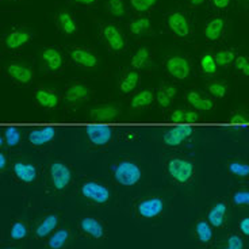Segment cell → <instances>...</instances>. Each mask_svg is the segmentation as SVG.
Instances as JSON below:
<instances>
[{
	"label": "cell",
	"instance_id": "1f68e13d",
	"mask_svg": "<svg viewBox=\"0 0 249 249\" xmlns=\"http://www.w3.org/2000/svg\"><path fill=\"white\" fill-rule=\"evenodd\" d=\"M107 11L115 18H124L127 14V7L124 0H107Z\"/></svg>",
	"mask_w": 249,
	"mask_h": 249
},
{
	"label": "cell",
	"instance_id": "d6986e66",
	"mask_svg": "<svg viewBox=\"0 0 249 249\" xmlns=\"http://www.w3.org/2000/svg\"><path fill=\"white\" fill-rule=\"evenodd\" d=\"M41 57L44 60L46 68L52 71V72H56V71L62 68L64 58H62V54L60 53V50L54 49V48H46L42 52V56Z\"/></svg>",
	"mask_w": 249,
	"mask_h": 249
},
{
	"label": "cell",
	"instance_id": "5b68a950",
	"mask_svg": "<svg viewBox=\"0 0 249 249\" xmlns=\"http://www.w3.org/2000/svg\"><path fill=\"white\" fill-rule=\"evenodd\" d=\"M102 38L112 53H124L126 50V38H124L122 30L117 25L107 23L103 26Z\"/></svg>",
	"mask_w": 249,
	"mask_h": 249
},
{
	"label": "cell",
	"instance_id": "44dd1931",
	"mask_svg": "<svg viewBox=\"0 0 249 249\" xmlns=\"http://www.w3.org/2000/svg\"><path fill=\"white\" fill-rule=\"evenodd\" d=\"M226 212H228V206L224 202H218L209 210L207 214V221L209 224L214 228H221L225 224V218H226Z\"/></svg>",
	"mask_w": 249,
	"mask_h": 249
},
{
	"label": "cell",
	"instance_id": "484cf974",
	"mask_svg": "<svg viewBox=\"0 0 249 249\" xmlns=\"http://www.w3.org/2000/svg\"><path fill=\"white\" fill-rule=\"evenodd\" d=\"M187 102L193 107H195L196 110H199V111H210L214 107V103L212 100L200 96V93L195 92V91H190L187 93Z\"/></svg>",
	"mask_w": 249,
	"mask_h": 249
},
{
	"label": "cell",
	"instance_id": "7c38bea8",
	"mask_svg": "<svg viewBox=\"0 0 249 249\" xmlns=\"http://www.w3.org/2000/svg\"><path fill=\"white\" fill-rule=\"evenodd\" d=\"M31 39V33L26 29H14L3 39L4 48L8 50H18L29 44Z\"/></svg>",
	"mask_w": 249,
	"mask_h": 249
},
{
	"label": "cell",
	"instance_id": "f35d334b",
	"mask_svg": "<svg viewBox=\"0 0 249 249\" xmlns=\"http://www.w3.org/2000/svg\"><path fill=\"white\" fill-rule=\"evenodd\" d=\"M229 171L231 174L240 176V178H247L249 176V165L245 162H238L233 161L229 164Z\"/></svg>",
	"mask_w": 249,
	"mask_h": 249
},
{
	"label": "cell",
	"instance_id": "9c48e42d",
	"mask_svg": "<svg viewBox=\"0 0 249 249\" xmlns=\"http://www.w3.org/2000/svg\"><path fill=\"white\" fill-rule=\"evenodd\" d=\"M79 229L84 236L96 240V241L102 240L106 234V228H105L103 222L95 217L81 218L79 222Z\"/></svg>",
	"mask_w": 249,
	"mask_h": 249
},
{
	"label": "cell",
	"instance_id": "f6af8a7d",
	"mask_svg": "<svg viewBox=\"0 0 249 249\" xmlns=\"http://www.w3.org/2000/svg\"><path fill=\"white\" fill-rule=\"evenodd\" d=\"M248 62L249 58L247 56H238L236 57V60H234V67H236L237 71H241Z\"/></svg>",
	"mask_w": 249,
	"mask_h": 249
},
{
	"label": "cell",
	"instance_id": "681fc988",
	"mask_svg": "<svg viewBox=\"0 0 249 249\" xmlns=\"http://www.w3.org/2000/svg\"><path fill=\"white\" fill-rule=\"evenodd\" d=\"M76 4H81V6H95L98 0H72Z\"/></svg>",
	"mask_w": 249,
	"mask_h": 249
},
{
	"label": "cell",
	"instance_id": "d4e9b609",
	"mask_svg": "<svg viewBox=\"0 0 249 249\" xmlns=\"http://www.w3.org/2000/svg\"><path fill=\"white\" fill-rule=\"evenodd\" d=\"M195 233H196L198 241L203 245H207L213 241V228L212 225L209 224V221L199 219L195 224Z\"/></svg>",
	"mask_w": 249,
	"mask_h": 249
},
{
	"label": "cell",
	"instance_id": "ac0fdd59",
	"mask_svg": "<svg viewBox=\"0 0 249 249\" xmlns=\"http://www.w3.org/2000/svg\"><path fill=\"white\" fill-rule=\"evenodd\" d=\"M225 30V20L219 17L210 19L207 23H206L203 33H205L206 38L209 41H218L219 38L222 37Z\"/></svg>",
	"mask_w": 249,
	"mask_h": 249
},
{
	"label": "cell",
	"instance_id": "7dc6e473",
	"mask_svg": "<svg viewBox=\"0 0 249 249\" xmlns=\"http://www.w3.org/2000/svg\"><path fill=\"white\" fill-rule=\"evenodd\" d=\"M198 121V114L195 111H186V118H184V122L187 124H193V122H196Z\"/></svg>",
	"mask_w": 249,
	"mask_h": 249
},
{
	"label": "cell",
	"instance_id": "4dcf8cb0",
	"mask_svg": "<svg viewBox=\"0 0 249 249\" xmlns=\"http://www.w3.org/2000/svg\"><path fill=\"white\" fill-rule=\"evenodd\" d=\"M138 81H140V73L137 71H130V72L126 73V76L121 81L119 89L124 93L131 92L138 86Z\"/></svg>",
	"mask_w": 249,
	"mask_h": 249
},
{
	"label": "cell",
	"instance_id": "4316f807",
	"mask_svg": "<svg viewBox=\"0 0 249 249\" xmlns=\"http://www.w3.org/2000/svg\"><path fill=\"white\" fill-rule=\"evenodd\" d=\"M88 96H89V89L83 84H75V86L69 87L67 93H65V99L68 100L69 103L86 100Z\"/></svg>",
	"mask_w": 249,
	"mask_h": 249
},
{
	"label": "cell",
	"instance_id": "3957f363",
	"mask_svg": "<svg viewBox=\"0 0 249 249\" xmlns=\"http://www.w3.org/2000/svg\"><path fill=\"white\" fill-rule=\"evenodd\" d=\"M80 191L81 195L93 205H106V203H108V200L111 199V194L108 191V188L103 186L102 183H98V181H86L81 186Z\"/></svg>",
	"mask_w": 249,
	"mask_h": 249
},
{
	"label": "cell",
	"instance_id": "836d02e7",
	"mask_svg": "<svg viewBox=\"0 0 249 249\" xmlns=\"http://www.w3.org/2000/svg\"><path fill=\"white\" fill-rule=\"evenodd\" d=\"M159 4V0H130L131 8L136 13L143 14L153 10Z\"/></svg>",
	"mask_w": 249,
	"mask_h": 249
},
{
	"label": "cell",
	"instance_id": "8fae6325",
	"mask_svg": "<svg viewBox=\"0 0 249 249\" xmlns=\"http://www.w3.org/2000/svg\"><path fill=\"white\" fill-rule=\"evenodd\" d=\"M87 137L89 142L95 146H103L111 142L112 130L111 127L105 126V124H92L86 129Z\"/></svg>",
	"mask_w": 249,
	"mask_h": 249
},
{
	"label": "cell",
	"instance_id": "4fadbf2b",
	"mask_svg": "<svg viewBox=\"0 0 249 249\" xmlns=\"http://www.w3.org/2000/svg\"><path fill=\"white\" fill-rule=\"evenodd\" d=\"M191 134H193V127H191V126H188V124H184V126H176L174 129H169V130L164 134L162 141H164L165 145H168V146H178V145H180L181 142H184Z\"/></svg>",
	"mask_w": 249,
	"mask_h": 249
},
{
	"label": "cell",
	"instance_id": "8992f818",
	"mask_svg": "<svg viewBox=\"0 0 249 249\" xmlns=\"http://www.w3.org/2000/svg\"><path fill=\"white\" fill-rule=\"evenodd\" d=\"M167 26L175 37L184 39L191 33V26L188 18L180 11H174L167 15Z\"/></svg>",
	"mask_w": 249,
	"mask_h": 249
},
{
	"label": "cell",
	"instance_id": "5bb4252c",
	"mask_svg": "<svg viewBox=\"0 0 249 249\" xmlns=\"http://www.w3.org/2000/svg\"><path fill=\"white\" fill-rule=\"evenodd\" d=\"M13 171L15 178L25 184H30L37 179V168H36V165H33L30 162H15Z\"/></svg>",
	"mask_w": 249,
	"mask_h": 249
},
{
	"label": "cell",
	"instance_id": "c3c4849f",
	"mask_svg": "<svg viewBox=\"0 0 249 249\" xmlns=\"http://www.w3.org/2000/svg\"><path fill=\"white\" fill-rule=\"evenodd\" d=\"M212 1L217 8H226L231 4V0H212Z\"/></svg>",
	"mask_w": 249,
	"mask_h": 249
},
{
	"label": "cell",
	"instance_id": "277c9868",
	"mask_svg": "<svg viewBox=\"0 0 249 249\" xmlns=\"http://www.w3.org/2000/svg\"><path fill=\"white\" fill-rule=\"evenodd\" d=\"M167 169L171 178L179 184H186L194 176V164L186 159H171Z\"/></svg>",
	"mask_w": 249,
	"mask_h": 249
},
{
	"label": "cell",
	"instance_id": "60d3db41",
	"mask_svg": "<svg viewBox=\"0 0 249 249\" xmlns=\"http://www.w3.org/2000/svg\"><path fill=\"white\" fill-rule=\"evenodd\" d=\"M228 245L224 249H244V241L238 234H231L228 238Z\"/></svg>",
	"mask_w": 249,
	"mask_h": 249
},
{
	"label": "cell",
	"instance_id": "ba28073f",
	"mask_svg": "<svg viewBox=\"0 0 249 249\" xmlns=\"http://www.w3.org/2000/svg\"><path fill=\"white\" fill-rule=\"evenodd\" d=\"M165 69L168 73L178 80H184L191 73V65L186 57L171 56L165 61Z\"/></svg>",
	"mask_w": 249,
	"mask_h": 249
},
{
	"label": "cell",
	"instance_id": "9a60e30c",
	"mask_svg": "<svg viewBox=\"0 0 249 249\" xmlns=\"http://www.w3.org/2000/svg\"><path fill=\"white\" fill-rule=\"evenodd\" d=\"M7 75L20 84H29L33 80V71L25 64H10L7 67Z\"/></svg>",
	"mask_w": 249,
	"mask_h": 249
},
{
	"label": "cell",
	"instance_id": "f546056e",
	"mask_svg": "<svg viewBox=\"0 0 249 249\" xmlns=\"http://www.w3.org/2000/svg\"><path fill=\"white\" fill-rule=\"evenodd\" d=\"M153 92L149 91V89H143L141 92H138L137 95H134L133 96V99H131L130 105L133 108H143V107H148L153 102Z\"/></svg>",
	"mask_w": 249,
	"mask_h": 249
},
{
	"label": "cell",
	"instance_id": "ffe728a7",
	"mask_svg": "<svg viewBox=\"0 0 249 249\" xmlns=\"http://www.w3.org/2000/svg\"><path fill=\"white\" fill-rule=\"evenodd\" d=\"M91 119L95 122H107L118 117L121 111L114 106H99L91 110Z\"/></svg>",
	"mask_w": 249,
	"mask_h": 249
},
{
	"label": "cell",
	"instance_id": "db71d44e",
	"mask_svg": "<svg viewBox=\"0 0 249 249\" xmlns=\"http://www.w3.org/2000/svg\"><path fill=\"white\" fill-rule=\"evenodd\" d=\"M241 72H243L245 76H249V62L245 65V67H244L243 69H241Z\"/></svg>",
	"mask_w": 249,
	"mask_h": 249
},
{
	"label": "cell",
	"instance_id": "83f0119b",
	"mask_svg": "<svg viewBox=\"0 0 249 249\" xmlns=\"http://www.w3.org/2000/svg\"><path fill=\"white\" fill-rule=\"evenodd\" d=\"M150 62V50L146 46H142L131 57V67L134 69L145 68Z\"/></svg>",
	"mask_w": 249,
	"mask_h": 249
},
{
	"label": "cell",
	"instance_id": "7a4b0ae2",
	"mask_svg": "<svg viewBox=\"0 0 249 249\" xmlns=\"http://www.w3.org/2000/svg\"><path fill=\"white\" fill-rule=\"evenodd\" d=\"M164 199L160 196H148L143 198L140 202H137L136 205V213L137 215L143 221H152L156 219L157 217H160L164 212Z\"/></svg>",
	"mask_w": 249,
	"mask_h": 249
},
{
	"label": "cell",
	"instance_id": "30bf717a",
	"mask_svg": "<svg viewBox=\"0 0 249 249\" xmlns=\"http://www.w3.org/2000/svg\"><path fill=\"white\" fill-rule=\"evenodd\" d=\"M69 56L76 65L83 67V68L93 69L99 64L98 56L88 48H72L69 50Z\"/></svg>",
	"mask_w": 249,
	"mask_h": 249
},
{
	"label": "cell",
	"instance_id": "d6a6232c",
	"mask_svg": "<svg viewBox=\"0 0 249 249\" xmlns=\"http://www.w3.org/2000/svg\"><path fill=\"white\" fill-rule=\"evenodd\" d=\"M29 234V228L23 221H15L11 225V229H10V237L14 241H20V240H25L26 237Z\"/></svg>",
	"mask_w": 249,
	"mask_h": 249
},
{
	"label": "cell",
	"instance_id": "bcb514c9",
	"mask_svg": "<svg viewBox=\"0 0 249 249\" xmlns=\"http://www.w3.org/2000/svg\"><path fill=\"white\" fill-rule=\"evenodd\" d=\"M231 124H248L249 122V118H247V117H244L243 114H238V112H236L233 117L231 118Z\"/></svg>",
	"mask_w": 249,
	"mask_h": 249
},
{
	"label": "cell",
	"instance_id": "2e32d148",
	"mask_svg": "<svg viewBox=\"0 0 249 249\" xmlns=\"http://www.w3.org/2000/svg\"><path fill=\"white\" fill-rule=\"evenodd\" d=\"M60 224V219L58 215L56 214H49L45 218H42L38 225L36 226V231L34 234L37 238H45V237H49L50 234H53V231H56V228Z\"/></svg>",
	"mask_w": 249,
	"mask_h": 249
},
{
	"label": "cell",
	"instance_id": "11a10c76",
	"mask_svg": "<svg viewBox=\"0 0 249 249\" xmlns=\"http://www.w3.org/2000/svg\"><path fill=\"white\" fill-rule=\"evenodd\" d=\"M7 1H13V0H7Z\"/></svg>",
	"mask_w": 249,
	"mask_h": 249
},
{
	"label": "cell",
	"instance_id": "f5cc1de1",
	"mask_svg": "<svg viewBox=\"0 0 249 249\" xmlns=\"http://www.w3.org/2000/svg\"><path fill=\"white\" fill-rule=\"evenodd\" d=\"M206 0H188V4L191 7H199L205 3Z\"/></svg>",
	"mask_w": 249,
	"mask_h": 249
},
{
	"label": "cell",
	"instance_id": "8d00e7d4",
	"mask_svg": "<svg viewBox=\"0 0 249 249\" xmlns=\"http://www.w3.org/2000/svg\"><path fill=\"white\" fill-rule=\"evenodd\" d=\"M217 62H215V58L212 54H205V56H202L200 58V68L202 71L207 73V75H213V73H215L217 72Z\"/></svg>",
	"mask_w": 249,
	"mask_h": 249
},
{
	"label": "cell",
	"instance_id": "ab89813d",
	"mask_svg": "<svg viewBox=\"0 0 249 249\" xmlns=\"http://www.w3.org/2000/svg\"><path fill=\"white\" fill-rule=\"evenodd\" d=\"M207 89H209L210 95L214 96L215 99L224 98L225 95H226V92H228V88H226V86L222 84V83H212V84L207 87Z\"/></svg>",
	"mask_w": 249,
	"mask_h": 249
},
{
	"label": "cell",
	"instance_id": "d590c367",
	"mask_svg": "<svg viewBox=\"0 0 249 249\" xmlns=\"http://www.w3.org/2000/svg\"><path fill=\"white\" fill-rule=\"evenodd\" d=\"M3 138H4V142H6L7 146H17L20 142V133L17 127L11 126V127H7L4 130Z\"/></svg>",
	"mask_w": 249,
	"mask_h": 249
},
{
	"label": "cell",
	"instance_id": "6da1fadb",
	"mask_svg": "<svg viewBox=\"0 0 249 249\" xmlns=\"http://www.w3.org/2000/svg\"><path fill=\"white\" fill-rule=\"evenodd\" d=\"M114 179L121 186H134L141 179V169L136 162L129 161V160L119 161L114 167Z\"/></svg>",
	"mask_w": 249,
	"mask_h": 249
},
{
	"label": "cell",
	"instance_id": "e575fe53",
	"mask_svg": "<svg viewBox=\"0 0 249 249\" xmlns=\"http://www.w3.org/2000/svg\"><path fill=\"white\" fill-rule=\"evenodd\" d=\"M214 58H215L218 67H226V65H231V62H234L236 54L233 50H219L214 56Z\"/></svg>",
	"mask_w": 249,
	"mask_h": 249
},
{
	"label": "cell",
	"instance_id": "f907efd6",
	"mask_svg": "<svg viewBox=\"0 0 249 249\" xmlns=\"http://www.w3.org/2000/svg\"><path fill=\"white\" fill-rule=\"evenodd\" d=\"M162 89H164V91L167 92V95H168L171 99L176 96V88H175L174 86H167V87H164Z\"/></svg>",
	"mask_w": 249,
	"mask_h": 249
},
{
	"label": "cell",
	"instance_id": "9f6ffc18",
	"mask_svg": "<svg viewBox=\"0 0 249 249\" xmlns=\"http://www.w3.org/2000/svg\"><path fill=\"white\" fill-rule=\"evenodd\" d=\"M6 249H11V248H6Z\"/></svg>",
	"mask_w": 249,
	"mask_h": 249
},
{
	"label": "cell",
	"instance_id": "7402d4cb",
	"mask_svg": "<svg viewBox=\"0 0 249 249\" xmlns=\"http://www.w3.org/2000/svg\"><path fill=\"white\" fill-rule=\"evenodd\" d=\"M57 25L60 27V30L67 36H72L77 31V23H76L75 18L67 10H61L58 13V15H57Z\"/></svg>",
	"mask_w": 249,
	"mask_h": 249
},
{
	"label": "cell",
	"instance_id": "52a82bcc",
	"mask_svg": "<svg viewBox=\"0 0 249 249\" xmlns=\"http://www.w3.org/2000/svg\"><path fill=\"white\" fill-rule=\"evenodd\" d=\"M50 180H52V186L56 190L58 191L65 190L72 180V172L68 168V165L60 161L53 162L50 165Z\"/></svg>",
	"mask_w": 249,
	"mask_h": 249
},
{
	"label": "cell",
	"instance_id": "816d5d0a",
	"mask_svg": "<svg viewBox=\"0 0 249 249\" xmlns=\"http://www.w3.org/2000/svg\"><path fill=\"white\" fill-rule=\"evenodd\" d=\"M6 165H7L6 156L3 155V153H0V169H1V171H4V169H6Z\"/></svg>",
	"mask_w": 249,
	"mask_h": 249
},
{
	"label": "cell",
	"instance_id": "74e56055",
	"mask_svg": "<svg viewBox=\"0 0 249 249\" xmlns=\"http://www.w3.org/2000/svg\"><path fill=\"white\" fill-rule=\"evenodd\" d=\"M231 200L236 206L249 207V190H237L231 194Z\"/></svg>",
	"mask_w": 249,
	"mask_h": 249
},
{
	"label": "cell",
	"instance_id": "ee69618b",
	"mask_svg": "<svg viewBox=\"0 0 249 249\" xmlns=\"http://www.w3.org/2000/svg\"><path fill=\"white\" fill-rule=\"evenodd\" d=\"M238 228H240V231L243 233L244 236L249 237V217L243 218V219L240 221Z\"/></svg>",
	"mask_w": 249,
	"mask_h": 249
},
{
	"label": "cell",
	"instance_id": "b9f144b4",
	"mask_svg": "<svg viewBox=\"0 0 249 249\" xmlns=\"http://www.w3.org/2000/svg\"><path fill=\"white\" fill-rule=\"evenodd\" d=\"M156 99H157V103L161 107H168L169 105H171V100H172L164 89H159V91H157Z\"/></svg>",
	"mask_w": 249,
	"mask_h": 249
},
{
	"label": "cell",
	"instance_id": "e0dca14e",
	"mask_svg": "<svg viewBox=\"0 0 249 249\" xmlns=\"http://www.w3.org/2000/svg\"><path fill=\"white\" fill-rule=\"evenodd\" d=\"M56 137V129L46 126V127H41V129H36L29 133V141L33 143L34 146H42L49 143L52 140Z\"/></svg>",
	"mask_w": 249,
	"mask_h": 249
},
{
	"label": "cell",
	"instance_id": "603a6c76",
	"mask_svg": "<svg viewBox=\"0 0 249 249\" xmlns=\"http://www.w3.org/2000/svg\"><path fill=\"white\" fill-rule=\"evenodd\" d=\"M36 100L41 107L54 108L58 105V95L54 91H50L46 88H39L36 91Z\"/></svg>",
	"mask_w": 249,
	"mask_h": 249
},
{
	"label": "cell",
	"instance_id": "cb8c5ba5",
	"mask_svg": "<svg viewBox=\"0 0 249 249\" xmlns=\"http://www.w3.org/2000/svg\"><path fill=\"white\" fill-rule=\"evenodd\" d=\"M71 238V231L69 229H58L53 234H50L48 240V248L49 249H62L67 247Z\"/></svg>",
	"mask_w": 249,
	"mask_h": 249
},
{
	"label": "cell",
	"instance_id": "7bdbcfd3",
	"mask_svg": "<svg viewBox=\"0 0 249 249\" xmlns=\"http://www.w3.org/2000/svg\"><path fill=\"white\" fill-rule=\"evenodd\" d=\"M184 118H186V111L184 110H175L171 115V122H175V124H180V122H184Z\"/></svg>",
	"mask_w": 249,
	"mask_h": 249
},
{
	"label": "cell",
	"instance_id": "f1b7e54d",
	"mask_svg": "<svg viewBox=\"0 0 249 249\" xmlns=\"http://www.w3.org/2000/svg\"><path fill=\"white\" fill-rule=\"evenodd\" d=\"M129 31L133 36H142L150 29V19L148 17H138L131 20L127 25Z\"/></svg>",
	"mask_w": 249,
	"mask_h": 249
}]
</instances>
